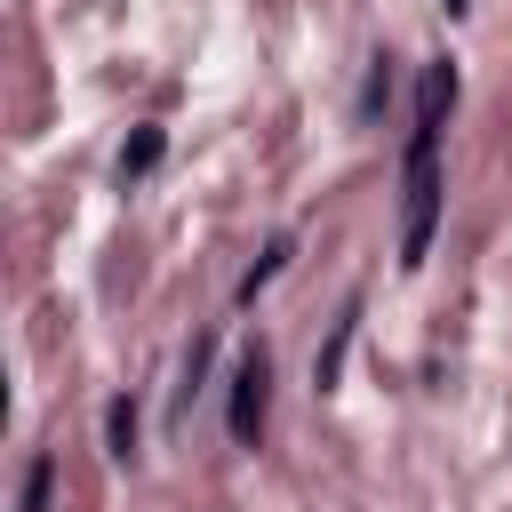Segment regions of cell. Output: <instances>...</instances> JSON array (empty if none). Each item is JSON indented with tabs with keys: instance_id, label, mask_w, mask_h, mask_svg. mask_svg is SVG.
I'll use <instances>...</instances> for the list:
<instances>
[{
	"instance_id": "7",
	"label": "cell",
	"mask_w": 512,
	"mask_h": 512,
	"mask_svg": "<svg viewBox=\"0 0 512 512\" xmlns=\"http://www.w3.org/2000/svg\"><path fill=\"white\" fill-rule=\"evenodd\" d=\"M48 496H56V456L40 448V456L24 464V512H48Z\"/></svg>"
},
{
	"instance_id": "8",
	"label": "cell",
	"mask_w": 512,
	"mask_h": 512,
	"mask_svg": "<svg viewBox=\"0 0 512 512\" xmlns=\"http://www.w3.org/2000/svg\"><path fill=\"white\" fill-rule=\"evenodd\" d=\"M464 8H472V0H448V16H464Z\"/></svg>"
},
{
	"instance_id": "6",
	"label": "cell",
	"mask_w": 512,
	"mask_h": 512,
	"mask_svg": "<svg viewBox=\"0 0 512 512\" xmlns=\"http://www.w3.org/2000/svg\"><path fill=\"white\" fill-rule=\"evenodd\" d=\"M104 440H112L120 464L136 456V400H112V408H104Z\"/></svg>"
},
{
	"instance_id": "1",
	"label": "cell",
	"mask_w": 512,
	"mask_h": 512,
	"mask_svg": "<svg viewBox=\"0 0 512 512\" xmlns=\"http://www.w3.org/2000/svg\"><path fill=\"white\" fill-rule=\"evenodd\" d=\"M456 104V64L432 56L416 80V128H408V168H400V272H424L432 232H440V128Z\"/></svg>"
},
{
	"instance_id": "4",
	"label": "cell",
	"mask_w": 512,
	"mask_h": 512,
	"mask_svg": "<svg viewBox=\"0 0 512 512\" xmlns=\"http://www.w3.org/2000/svg\"><path fill=\"white\" fill-rule=\"evenodd\" d=\"M288 256H296V240L280 232V240H272V248H264V256H256V264L240 272V288H232V304H256V296H264V288L280 280V264H288Z\"/></svg>"
},
{
	"instance_id": "3",
	"label": "cell",
	"mask_w": 512,
	"mask_h": 512,
	"mask_svg": "<svg viewBox=\"0 0 512 512\" xmlns=\"http://www.w3.org/2000/svg\"><path fill=\"white\" fill-rule=\"evenodd\" d=\"M352 336H360V296H344V312H336L328 344L312 352V384H320V392H336V376H344V352H352Z\"/></svg>"
},
{
	"instance_id": "2",
	"label": "cell",
	"mask_w": 512,
	"mask_h": 512,
	"mask_svg": "<svg viewBox=\"0 0 512 512\" xmlns=\"http://www.w3.org/2000/svg\"><path fill=\"white\" fill-rule=\"evenodd\" d=\"M264 408H272V352L248 344L240 368H232V440H240V448L264 440Z\"/></svg>"
},
{
	"instance_id": "5",
	"label": "cell",
	"mask_w": 512,
	"mask_h": 512,
	"mask_svg": "<svg viewBox=\"0 0 512 512\" xmlns=\"http://www.w3.org/2000/svg\"><path fill=\"white\" fill-rule=\"evenodd\" d=\"M160 152H168V128H136L128 152H120V184H144V176L160 168Z\"/></svg>"
}]
</instances>
